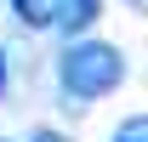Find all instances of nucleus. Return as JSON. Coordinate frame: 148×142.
Listing matches in <instances>:
<instances>
[{"instance_id":"39448f33","label":"nucleus","mask_w":148,"mask_h":142,"mask_svg":"<svg viewBox=\"0 0 148 142\" xmlns=\"http://www.w3.org/2000/svg\"><path fill=\"white\" fill-rule=\"evenodd\" d=\"M125 6H137V12H148V0H125Z\"/></svg>"},{"instance_id":"20e7f679","label":"nucleus","mask_w":148,"mask_h":142,"mask_svg":"<svg viewBox=\"0 0 148 142\" xmlns=\"http://www.w3.org/2000/svg\"><path fill=\"white\" fill-rule=\"evenodd\" d=\"M6 85H12V63H6V46H0V97H6Z\"/></svg>"},{"instance_id":"f03ea898","label":"nucleus","mask_w":148,"mask_h":142,"mask_svg":"<svg viewBox=\"0 0 148 142\" xmlns=\"http://www.w3.org/2000/svg\"><path fill=\"white\" fill-rule=\"evenodd\" d=\"M12 12L34 34H91V23L103 17V0H12Z\"/></svg>"},{"instance_id":"f257e3e1","label":"nucleus","mask_w":148,"mask_h":142,"mask_svg":"<svg viewBox=\"0 0 148 142\" xmlns=\"http://www.w3.org/2000/svg\"><path fill=\"white\" fill-rule=\"evenodd\" d=\"M125 80V51L114 40H97V34H74L57 57V85L69 102H103L114 97Z\"/></svg>"},{"instance_id":"7ed1b4c3","label":"nucleus","mask_w":148,"mask_h":142,"mask_svg":"<svg viewBox=\"0 0 148 142\" xmlns=\"http://www.w3.org/2000/svg\"><path fill=\"white\" fill-rule=\"evenodd\" d=\"M108 142H148V114H131V119L120 125V131H114Z\"/></svg>"}]
</instances>
